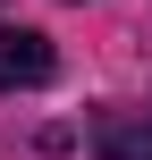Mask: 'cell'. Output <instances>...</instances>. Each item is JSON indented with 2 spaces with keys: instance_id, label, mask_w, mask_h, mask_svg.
Segmentation results:
<instances>
[{
  "instance_id": "obj_2",
  "label": "cell",
  "mask_w": 152,
  "mask_h": 160,
  "mask_svg": "<svg viewBox=\"0 0 152 160\" xmlns=\"http://www.w3.org/2000/svg\"><path fill=\"white\" fill-rule=\"evenodd\" d=\"M93 152L102 160H152V118H135V110L102 118V127H93Z\"/></svg>"
},
{
  "instance_id": "obj_1",
  "label": "cell",
  "mask_w": 152,
  "mask_h": 160,
  "mask_svg": "<svg viewBox=\"0 0 152 160\" xmlns=\"http://www.w3.org/2000/svg\"><path fill=\"white\" fill-rule=\"evenodd\" d=\"M51 68H59L51 34H34V25H0V93H34V84H51Z\"/></svg>"
}]
</instances>
